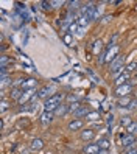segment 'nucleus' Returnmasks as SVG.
<instances>
[{"mask_svg": "<svg viewBox=\"0 0 137 154\" xmlns=\"http://www.w3.org/2000/svg\"><path fill=\"white\" fill-rule=\"evenodd\" d=\"M2 107H0V109H2V112H5V111H8L10 109V101H8L6 98H2V104H0Z\"/></svg>", "mask_w": 137, "mask_h": 154, "instance_id": "7c9ffc66", "label": "nucleus"}, {"mask_svg": "<svg viewBox=\"0 0 137 154\" xmlns=\"http://www.w3.org/2000/svg\"><path fill=\"white\" fill-rule=\"evenodd\" d=\"M120 140H122V146H123V148H126V149L135 148V143H137V137H135V135L122 132V134H120Z\"/></svg>", "mask_w": 137, "mask_h": 154, "instance_id": "f257e3e1", "label": "nucleus"}, {"mask_svg": "<svg viewBox=\"0 0 137 154\" xmlns=\"http://www.w3.org/2000/svg\"><path fill=\"white\" fill-rule=\"evenodd\" d=\"M67 2H58V0H54V2H51V6L53 8H61L62 5H66Z\"/></svg>", "mask_w": 137, "mask_h": 154, "instance_id": "c9c22d12", "label": "nucleus"}, {"mask_svg": "<svg viewBox=\"0 0 137 154\" xmlns=\"http://www.w3.org/2000/svg\"><path fill=\"white\" fill-rule=\"evenodd\" d=\"M98 151H100L98 143H87L86 146L83 148V152L84 154H98Z\"/></svg>", "mask_w": 137, "mask_h": 154, "instance_id": "9d476101", "label": "nucleus"}, {"mask_svg": "<svg viewBox=\"0 0 137 154\" xmlns=\"http://www.w3.org/2000/svg\"><path fill=\"white\" fill-rule=\"evenodd\" d=\"M132 123V119H131V117H122V119H120V125L122 126H126V128H128V126H129Z\"/></svg>", "mask_w": 137, "mask_h": 154, "instance_id": "a878e982", "label": "nucleus"}, {"mask_svg": "<svg viewBox=\"0 0 137 154\" xmlns=\"http://www.w3.org/2000/svg\"><path fill=\"white\" fill-rule=\"evenodd\" d=\"M129 79H131V75L126 72V73H123L120 78H117V79L114 81V84H115V87H120V86H123V84L129 83Z\"/></svg>", "mask_w": 137, "mask_h": 154, "instance_id": "f8f14e48", "label": "nucleus"}, {"mask_svg": "<svg viewBox=\"0 0 137 154\" xmlns=\"http://www.w3.org/2000/svg\"><path fill=\"white\" fill-rule=\"evenodd\" d=\"M106 50V62L107 64H111V62L118 56V45H114V47H111V48H104Z\"/></svg>", "mask_w": 137, "mask_h": 154, "instance_id": "7ed1b4c3", "label": "nucleus"}, {"mask_svg": "<svg viewBox=\"0 0 137 154\" xmlns=\"http://www.w3.org/2000/svg\"><path fill=\"white\" fill-rule=\"evenodd\" d=\"M112 122H114V115L109 114V115H107V126H109V128L112 126Z\"/></svg>", "mask_w": 137, "mask_h": 154, "instance_id": "4c0bfd02", "label": "nucleus"}, {"mask_svg": "<svg viewBox=\"0 0 137 154\" xmlns=\"http://www.w3.org/2000/svg\"><path fill=\"white\" fill-rule=\"evenodd\" d=\"M84 128V120H81V119H73L70 123H69V126H67V129L69 131H79V129H83Z\"/></svg>", "mask_w": 137, "mask_h": 154, "instance_id": "423d86ee", "label": "nucleus"}, {"mask_svg": "<svg viewBox=\"0 0 137 154\" xmlns=\"http://www.w3.org/2000/svg\"><path fill=\"white\" fill-rule=\"evenodd\" d=\"M5 84H13L11 83V76H8V75L2 76V86H5Z\"/></svg>", "mask_w": 137, "mask_h": 154, "instance_id": "473e14b6", "label": "nucleus"}, {"mask_svg": "<svg viewBox=\"0 0 137 154\" xmlns=\"http://www.w3.org/2000/svg\"><path fill=\"white\" fill-rule=\"evenodd\" d=\"M101 48H103V42L100 41V39L95 41V42H94V53H95V55H98V53L101 51Z\"/></svg>", "mask_w": 137, "mask_h": 154, "instance_id": "393cba45", "label": "nucleus"}, {"mask_svg": "<svg viewBox=\"0 0 137 154\" xmlns=\"http://www.w3.org/2000/svg\"><path fill=\"white\" fill-rule=\"evenodd\" d=\"M78 28H79V26H78V23H76V22H72V23H70V26H69V31H67V33L73 36V34L78 31Z\"/></svg>", "mask_w": 137, "mask_h": 154, "instance_id": "bb28decb", "label": "nucleus"}, {"mask_svg": "<svg viewBox=\"0 0 137 154\" xmlns=\"http://www.w3.org/2000/svg\"><path fill=\"white\" fill-rule=\"evenodd\" d=\"M53 117H54V114L53 112H42V115H41V125L42 126H47V125H50L51 123V120H53Z\"/></svg>", "mask_w": 137, "mask_h": 154, "instance_id": "ddd939ff", "label": "nucleus"}, {"mask_svg": "<svg viewBox=\"0 0 137 154\" xmlns=\"http://www.w3.org/2000/svg\"><path fill=\"white\" fill-rule=\"evenodd\" d=\"M30 151H31V149H30V148H28V149H22V151H20V154H28V152H30Z\"/></svg>", "mask_w": 137, "mask_h": 154, "instance_id": "37998d69", "label": "nucleus"}, {"mask_svg": "<svg viewBox=\"0 0 137 154\" xmlns=\"http://www.w3.org/2000/svg\"><path fill=\"white\" fill-rule=\"evenodd\" d=\"M98 154H109V149H100Z\"/></svg>", "mask_w": 137, "mask_h": 154, "instance_id": "a19ab883", "label": "nucleus"}, {"mask_svg": "<svg viewBox=\"0 0 137 154\" xmlns=\"http://www.w3.org/2000/svg\"><path fill=\"white\" fill-rule=\"evenodd\" d=\"M98 146H100V149H109V146H111V140L106 139V137L100 139L98 140Z\"/></svg>", "mask_w": 137, "mask_h": 154, "instance_id": "6ab92c4d", "label": "nucleus"}, {"mask_svg": "<svg viewBox=\"0 0 137 154\" xmlns=\"http://www.w3.org/2000/svg\"><path fill=\"white\" fill-rule=\"evenodd\" d=\"M131 90H132V86H131V84H123V86H120V87H115V95H117L118 98H123V97H126L128 94H131Z\"/></svg>", "mask_w": 137, "mask_h": 154, "instance_id": "39448f33", "label": "nucleus"}, {"mask_svg": "<svg viewBox=\"0 0 137 154\" xmlns=\"http://www.w3.org/2000/svg\"><path fill=\"white\" fill-rule=\"evenodd\" d=\"M44 146H45V143H44V140H42V139H39V137L33 139V140H31V143H30V149H31V151H34V152H39L41 149H44Z\"/></svg>", "mask_w": 137, "mask_h": 154, "instance_id": "0eeeda50", "label": "nucleus"}, {"mask_svg": "<svg viewBox=\"0 0 137 154\" xmlns=\"http://www.w3.org/2000/svg\"><path fill=\"white\" fill-rule=\"evenodd\" d=\"M13 59L10 56H6V55H2L0 56V64H2V67H8V64H11Z\"/></svg>", "mask_w": 137, "mask_h": 154, "instance_id": "4be33fe9", "label": "nucleus"}, {"mask_svg": "<svg viewBox=\"0 0 137 154\" xmlns=\"http://www.w3.org/2000/svg\"><path fill=\"white\" fill-rule=\"evenodd\" d=\"M137 107V98L135 100H131V103H129V106H128V109H135Z\"/></svg>", "mask_w": 137, "mask_h": 154, "instance_id": "e433bc0d", "label": "nucleus"}, {"mask_svg": "<svg viewBox=\"0 0 137 154\" xmlns=\"http://www.w3.org/2000/svg\"><path fill=\"white\" fill-rule=\"evenodd\" d=\"M81 107V104H79V101H76V103H72V104H69V112H72V114H75L78 109Z\"/></svg>", "mask_w": 137, "mask_h": 154, "instance_id": "c85d7f7f", "label": "nucleus"}, {"mask_svg": "<svg viewBox=\"0 0 137 154\" xmlns=\"http://www.w3.org/2000/svg\"><path fill=\"white\" fill-rule=\"evenodd\" d=\"M22 94H23V89H20V87H17V89H11V94H10V97L13 98V100H19L20 97H22Z\"/></svg>", "mask_w": 137, "mask_h": 154, "instance_id": "a211bd4d", "label": "nucleus"}, {"mask_svg": "<svg viewBox=\"0 0 137 154\" xmlns=\"http://www.w3.org/2000/svg\"><path fill=\"white\" fill-rule=\"evenodd\" d=\"M122 67H125V56H122V55H118L111 62V64H109V70H111L112 73H114V72H117L118 69H122Z\"/></svg>", "mask_w": 137, "mask_h": 154, "instance_id": "f03ea898", "label": "nucleus"}, {"mask_svg": "<svg viewBox=\"0 0 137 154\" xmlns=\"http://www.w3.org/2000/svg\"><path fill=\"white\" fill-rule=\"evenodd\" d=\"M111 19H112V17H111V16H109V14H106V16L103 17V20H101V23H107V22H109V20H111Z\"/></svg>", "mask_w": 137, "mask_h": 154, "instance_id": "58836bf2", "label": "nucleus"}, {"mask_svg": "<svg viewBox=\"0 0 137 154\" xmlns=\"http://www.w3.org/2000/svg\"><path fill=\"white\" fill-rule=\"evenodd\" d=\"M36 86H38V81H36L34 78H26V79H23V83H22V89L23 90L36 89Z\"/></svg>", "mask_w": 137, "mask_h": 154, "instance_id": "4468645a", "label": "nucleus"}, {"mask_svg": "<svg viewBox=\"0 0 137 154\" xmlns=\"http://www.w3.org/2000/svg\"><path fill=\"white\" fill-rule=\"evenodd\" d=\"M125 69H126V72H128V73H129V72H134V70H137V62H131V64L125 66Z\"/></svg>", "mask_w": 137, "mask_h": 154, "instance_id": "2f4dec72", "label": "nucleus"}, {"mask_svg": "<svg viewBox=\"0 0 137 154\" xmlns=\"http://www.w3.org/2000/svg\"><path fill=\"white\" fill-rule=\"evenodd\" d=\"M89 112H90V111L87 109L86 106H81V107H79V109H78L73 115H75V119H81V117H84V119H86V115H87Z\"/></svg>", "mask_w": 137, "mask_h": 154, "instance_id": "f3484780", "label": "nucleus"}, {"mask_svg": "<svg viewBox=\"0 0 137 154\" xmlns=\"http://www.w3.org/2000/svg\"><path fill=\"white\" fill-rule=\"evenodd\" d=\"M123 154H137V148H132V149H126Z\"/></svg>", "mask_w": 137, "mask_h": 154, "instance_id": "ea45409f", "label": "nucleus"}, {"mask_svg": "<svg viewBox=\"0 0 137 154\" xmlns=\"http://www.w3.org/2000/svg\"><path fill=\"white\" fill-rule=\"evenodd\" d=\"M62 42L66 44V45H73V36L66 33V34H62Z\"/></svg>", "mask_w": 137, "mask_h": 154, "instance_id": "412c9836", "label": "nucleus"}, {"mask_svg": "<svg viewBox=\"0 0 137 154\" xmlns=\"http://www.w3.org/2000/svg\"><path fill=\"white\" fill-rule=\"evenodd\" d=\"M100 126H101V125H100L98 122H94V123H92V128H100Z\"/></svg>", "mask_w": 137, "mask_h": 154, "instance_id": "79ce46f5", "label": "nucleus"}, {"mask_svg": "<svg viewBox=\"0 0 137 154\" xmlns=\"http://www.w3.org/2000/svg\"><path fill=\"white\" fill-rule=\"evenodd\" d=\"M89 22H90V19L84 14V16H79V19L76 20V23H78V26H81V28H84L86 25H89Z\"/></svg>", "mask_w": 137, "mask_h": 154, "instance_id": "aec40b11", "label": "nucleus"}, {"mask_svg": "<svg viewBox=\"0 0 137 154\" xmlns=\"http://www.w3.org/2000/svg\"><path fill=\"white\" fill-rule=\"evenodd\" d=\"M62 100H64V95L62 94H54L48 100H45L44 104H62Z\"/></svg>", "mask_w": 137, "mask_h": 154, "instance_id": "1a4fd4ad", "label": "nucleus"}, {"mask_svg": "<svg viewBox=\"0 0 137 154\" xmlns=\"http://www.w3.org/2000/svg\"><path fill=\"white\" fill-rule=\"evenodd\" d=\"M126 134H132V135L137 134V122H132L129 126H128V128H126Z\"/></svg>", "mask_w": 137, "mask_h": 154, "instance_id": "5701e85b", "label": "nucleus"}, {"mask_svg": "<svg viewBox=\"0 0 137 154\" xmlns=\"http://www.w3.org/2000/svg\"><path fill=\"white\" fill-rule=\"evenodd\" d=\"M36 92V89H28V90H23V94H22V97L17 100V103H19L20 106L22 104H26L28 101H31V98H33V94Z\"/></svg>", "mask_w": 137, "mask_h": 154, "instance_id": "20e7f679", "label": "nucleus"}, {"mask_svg": "<svg viewBox=\"0 0 137 154\" xmlns=\"http://www.w3.org/2000/svg\"><path fill=\"white\" fill-rule=\"evenodd\" d=\"M87 73L90 75V78H92V79L95 81V83H100V78H98V76H97V75H95V73H94V72L90 70V69H87Z\"/></svg>", "mask_w": 137, "mask_h": 154, "instance_id": "72a5a7b5", "label": "nucleus"}, {"mask_svg": "<svg viewBox=\"0 0 137 154\" xmlns=\"http://www.w3.org/2000/svg\"><path fill=\"white\" fill-rule=\"evenodd\" d=\"M86 120H87V122H92V123H94V122H98V120H100V112H98V111H90V112L86 115Z\"/></svg>", "mask_w": 137, "mask_h": 154, "instance_id": "dca6fc26", "label": "nucleus"}, {"mask_svg": "<svg viewBox=\"0 0 137 154\" xmlns=\"http://www.w3.org/2000/svg\"><path fill=\"white\" fill-rule=\"evenodd\" d=\"M39 6L42 8L44 11H50L51 8H53V6H51V2H47V0H44V2H41V3H39Z\"/></svg>", "mask_w": 137, "mask_h": 154, "instance_id": "cd10ccee", "label": "nucleus"}, {"mask_svg": "<svg viewBox=\"0 0 137 154\" xmlns=\"http://www.w3.org/2000/svg\"><path fill=\"white\" fill-rule=\"evenodd\" d=\"M79 137H81V140H84V142H90V140H94V137H95V131L90 129V128L83 129L81 134H79Z\"/></svg>", "mask_w": 137, "mask_h": 154, "instance_id": "6e6552de", "label": "nucleus"}, {"mask_svg": "<svg viewBox=\"0 0 137 154\" xmlns=\"http://www.w3.org/2000/svg\"><path fill=\"white\" fill-rule=\"evenodd\" d=\"M67 112H69V104L62 103V104H59V106H58V109L54 111L53 114H54V117H62V115H66Z\"/></svg>", "mask_w": 137, "mask_h": 154, "instance_id": "2eb2a0df", "label": "nucleus"}, {"mask_svg": "<svg viewBox=\"0 0 137 154\" xmlns=\"http://www.w3.org/2000/svg\"><path fill=\"white\" fill-rule=\"evenodd\" d=\"M131 103V98H128V97H123L118 100V107H128Z\"/></svg>", "mask_w": 137, "mask_h": 154, "instance_id": "b1692460", "label": "nucleus"}, {"mask_svg": "<svg viewBox=\"0 0 137 154\" xmlns=\"http://www.w3.org/2000/svg\"><path fill=\"white\" fill-rule=\"evenodd\" d=\"M123 73H126V69H125V67H122V69H118L117 72H114V73H112V78L117 79V78H120Z\"/></svg>", "mask_w": 137, "mask_h": 154, "instance_id": "c756f323", "label": "nucleus"}, {"mask_svg": "<svg viewBox=\"0 0 137 154\" xmlns=\"http://www.w3.org/2000/svg\"><path fill=\"white\" fill-rule=\"evenodd\" d=\"M67 101H70V104H72V103L79 101V98H78L76 95H69V97H67Z\"/></svg>", "mask_w": 137, "mask_h": 154, "instance_id": "f704fd0d", "label": "nucleus"}, {"mask_svg": "<svg viewBox=\"0 0 137 154\" xmlns=\"http://www.w3.org/2000/svg\"><path fill=\"white\" fill-rule=\"evenodd\" d=\"M51 87H48V86H44V87H41L39 90H38V98H42V100H48L50 97H51Z\"/></svg>", "mask_w": 137, "mask_h": 154, "instance_id": "9b49d317", "label": "nucleus"}]
</instances>
